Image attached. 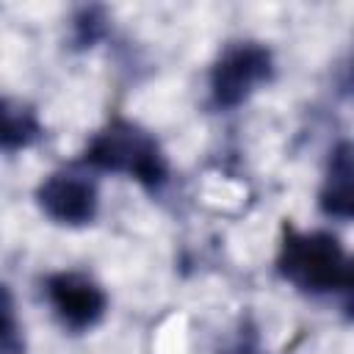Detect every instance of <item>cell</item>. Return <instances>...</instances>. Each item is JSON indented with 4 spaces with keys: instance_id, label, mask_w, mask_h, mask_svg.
<instances>
[{
    "instance_id": "obj_1",
    "label": "cell",
    "mask_w": 354,
    "mask_h": 354,
    "mask_svg": "<svg viewBox=\"0 0 354 354\" xmlns=\"http://www.w3.org/2000/svg\"><path fill=\"white\" fill-rule=\"evenodd\" d=\"M277 274L304 296H343L346 307L351 301V257L340 238L326 230H299L285 224L277 252Z\"/></svg>"
},
{
    "instance_id": "obj_6",
    "label": "cell",
    "mask_w": 354,
    "mask_h": 354,
    "mask_svg": "<svg viewBox=\"0 0 354 354\" xmlns=\"http://www.w3.org/2000/svg\"><path fill=\"white\" fill-rule=\"evenodd\" d=\"M318 207L335 221H351L354 216V160L351 144L346 138L329 152L326 174L318 191Z\"/></svg>"
},
{
    "instance_id": "obj_2",
    "label": "cell",
    "mask_w": 354,
    "mask_h": 354,
    "mask_svg": "<svg viewBox=\"0 0 354 354\" xmlns=\"http://www.w3.org/2000/svg\"><path fill=\"white\" fill-rule=\"evenodd\" d=\"M80 163L91 171L127 174L149 194L163 191V185L169 183V160L158 138L141 124L122 116L111 119L88 138Z\"/></svg>"
},
{
    "instance_id": "obj_7",
    "label": "cell",
    "mask_w": 354,
    "mask_h": 354,
    "mask_svg": "<svg viewBox=\"0 0 354 354\" xmlns=\"http://www.w3.org/2000/svg\"><path fill=\"white\" fill-rule=\"evenodd\" d=\"M44 138L41 116L33 105L0 94V152H25Z\"/></svg>"
},
{
    "instance_id": "obj_8",
    "label": "cell",
    "mask_w": 354,
    "mask_h": 354,
    "mask_svg": "<svg viewBox=\"0 0 354 354\" xmlns=\"http://www.w3.org/2000/svg\"><path fill=\"white\" fill-rule=\"evenodd\" d=\"M0 354H25L22 324L8 285L0 282Z\"/></svg>"
},
{
    "instance_id": "obj_5",
    "label": "cell",
    "mask_w": 354,
    "mask_h": 354,
    "mask_svg": "<svg viewBox=\"0 0 354 354\" xmlns=\"http://www.w3.org/2000/svg\"><path fill=\"white\" fill-rule=\"evenodd\" d=\"M36 205L61 227H86L100 213V188L83 169H58L39 183Z\"/></svg>"
},
{
    "instance_id": "obj_10",
    "label": "cell",
    "mask_w": 354,
    "mask_h": 354,
    "mask_svg": "<svg viewBox=\"0 0 354 354\" xmlns=\"http://www.w3.org/2000/svg\"><path fill=\"white\" fill-rule=\"evenodd\" d=\"M235 354H266V351H263V346H260V340L254 335H246V337H241Z\"/></svg>"
},
{
    "instance_id": "obj_3",
    "label": "cell",
    "mask_w": 354,
    "mask_h": 354,
    "mask_svg": "<svg viewBox=\"0 0 354 354\" xmlns=\"http://www.w3.org/2000/svg\"><path fill=\"white\" fill-rule=\"evenodd\" d=\"M277 75L274 53L263 41L241 39L230 41L210 66L207 91L210 105L218 111H232L243 105L254 91L268 86Z\"/></svg>"
},
{
    "instance_id": "obj_4",
    "label": "cell",
    "mask_w": 354,
    "mask_h": 354,
    "mask_svg": "<svg viewBox=\"0 0 354 354\" xmlns=\"http://www.w3.org/2000/svg\"><path fill=\"white\" fill-rule=\"evenodd\" d=\"M41 293L61 324V329L72 335L91 332L108 313V293L105 288L83 274V271H53L41 282Z\"/></svg>"
},
{
    "instance_id": "obj_9",
    "label": "cell",
    "mask_w": 354,
    "mask_h": 354,
    "mask_svg": "<svg viewBox=\"0 0 354 354\" xmlns=\"http://www.w3.org/2000/svg\"><path fill=\"white\" fill-rule=\"evenodd\" d=\"M108 28V17L100 6H83L72 17V47L75 50H88L94 47Z\"/></svg>"
}]
</instances>
